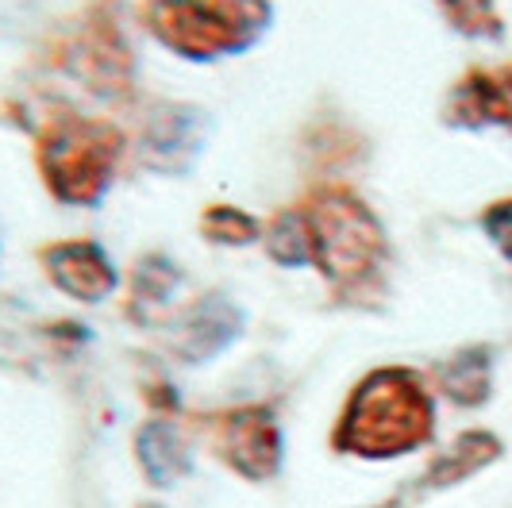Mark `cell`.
I'll list each match as a JSON object with an SVG mask.
<instances>
[{
    "mask_svg": "<svg viewBox=\"0 0 512 508\" xmlns=\"http://www.w3.org/2000/svg\"><path fill=\"white\" fill-rule=\"evenodd\" d=\"M124 154V135L104 120L54 116L39 131V170L58 201L97 204L112 185L116 162Z\"/></svg>",
    "mask_w": 512,
    "mask_h": 508,
    "instance_id": "3",
    "label": "cell"
},
{
    "mask_svg": "<svg viewBox=\"0 0 512 508\" xmlns=\"http://www.w3.org/2000/svg\"><path fill=\"white\" fill-rule=\"evenodd\" d=\"M43 258V270L47 278L81 305H101L104 297L116 293L120 285V274L116 266L108 262V254L89 243V239H77V243H54L39 254Z\"/></svg>",
    "mask_w": 512,
    "mask_h": 508,
    "instance_id": "5",
    "label": "cell"
},
{
    "mask_svg": "<svg viewBox=\"0 0 512 508\" xmlns=\"http://www.w3.org/2000/svg\"><path fill=\"white\" fill-rule=\"evenodd\" d=\"M486 231H489V239H493V243L512 258V201L493 204V208H489Z\"/></svg>",
    "mask_w": 512,
    "mask_h": 508,
    "instance_id": "15",
    "label": "cell"
},
{
    "mask_svg": "<svg viewBox=\"0 0 512 508\" xmlns=\"http://www.w3.org/2000/svg\"><path fill=\"white\" fill-rule=\"evenodd\" d=\"M239 331H243V312L228 297H201L197 305L181 312L178 328H174V355L197 366L235 343Z\"/></svg>",
    "mask_w": 512,
    "mask_h": 508,
    "instance_id": "8",
    "label": "cell"
},
{
    "mask_svg": "<svg viewBox=\"0 0 512 508\" xmlns=\"http://www.w3.org/2000/svg\"><path fill=\"white\" fill-rule=\"evenodd\" d=\"M208 239L216 243H228V247H243V243H255L258 239V220L247 216L243 208H231V204H216L208 208L205 220H201Z\"/></svg>",
    "mask_w": 512,
    "mask_h": 508,
    "instance_id": "13",
    "label": "cell"
},
{
    "mask_svg": "<svg viewBox=\"0 0 512 508\" xmlns=\"http://www.w3.org/2000/svg\"><path fill=\"white\" fill-rule=\"evenodd\" d=\"M74 58L81 77L89 81H108L112 89H124L128 85V47H124V35L112 24V12H108V0H101L93 12H89V27L81 31V39L74 43Z\"/></svg>",
    "mask_w": 512,
    "mask_h": 508,
    "instance_id": "9",
    "label": "cell"
},
{
    "mask_svg": "<svg viewBox=\"0 0 512 508\" xmlns=\"http://www.w3.org/2000/svg\"><path fill=\"white\" fill-rule=\"evenodd\" d=\"M139 20L181 58L212 62L243 54L270 24L266 0H143Z\"/></svg>",
    "mask_w": 512,
    "mask_h": 508,
    "instance_id": "1",
    "label": "cell"
},
{
    "mask_svg": "<svg viewBox=\"0 0 512 508\" xmlns=\"http://www.w3.org/2000/svg\"><path fill=\"white\" fill-rule=\"evenodd\" d=\"M443 8L455 16V24H459L462 31H474V35H489V31H497L493 0H443Z\"/></svg>",
    "mask_w": 512,
    "mask_h": 508,
    "instance_id": "14",
    "label": "cell"
},
{
    "mask_svg": "<svg viewBox=\"0 0 512 508\" xmlns=\"http://www.w3.org/2000/svg\"><path fill=\"white\" fill-rule=\"evenodd\" d=\"M139 462L143 470L151 474V482L158 485H174L189 470V451H185V439L178 435V428L170 424H151L139 435Z\"/></svg>",
    "mask_w": 512,
    "mask_h": 508,
    "instance_id": "10",
    "label": "cell"
},
{
    "mask_svg": "<svg viewBox=\"0 0 512 508\" xmlns=\"http://www.w3.org/2000/svg\"><path fill=\"white\" fill-rule=\"evenodd\" d=\"M270 254L282 262V266H305L312 262V239H308L305 212H285L278 216V224L270 228Z\"/></svg>",
    "mask_w": 512,
    "mask_h": 508,
    "instance_id": "12",
    "label": "cell"
},
{
    "mask_svg": "<svg viewBox=\"0 0 512 508\" xmlns=\"http://www.w3.org/2000/svg\"><path fill=\"white\" fill-rule=\"evenodd\" d=\"M305 212L312 239V266L328 281H359L378 270L382 258V228L374 212L347 189H320Z\"/></svg>",
    "mask_w": 512,
    "mask_h": 508,
    "instance_id": "4",
    "label": "cell"
},
{
    "mask_svg": "<svg viewBox=\"0 0 512 508\" xmlns=\"http://www.w3.org/2000/svg\"><path fill=\"white\" fill-rule=\"evenodd\" d=\"M432 424V405L409 370H378L362 381L343 412L339 447L389 458L416 447Z\"/></svg>",
    "mask_w": 512,
    "mask_h": 508,
    "instance_id": "2",
    "label": "cell"
},
{
    "mask_svg": "<svg viewBox=\"0 0 512 508\" xmlns=\"http://www.w3.org/2000/svg\"><path fill=\"white\" fill-rule=\"evenodd\" d=\"M181 274L166 262V258H143L135 270V285H131V312H139V305H166L178 289Z\"/></svg>",
    "mask_w": 512,
    "mask_h": 508,
    "instance_id": "11",
    "label": "cell"
},
{
    "mask_svg": "<svg viewBox=\"0 0 512 508\" xmlns=\"http://www.w3.org/2000/svg\"><path fill=\"white\" fill-rule=\"evenodd\" d=\"M220 455L247 478H270L282 462V435L278 420L266 408H243L220 420Z\"/></svg>",
    "mask_w": 512,
    "mask_h": 508,
    "instance_id": "6",
    "label": "cell"
},
{
    "mask_svg": "<svg viewBox=\"0 0 512 508\" xmlns=\"http://www.w3.org/2000/svg\"><path fill=\"white\" fill-rule=\"evenodd\" d=\"M208 120L185 104H158L143 131V162L162 174H185L201 154Z\"/></svg>",
    "mask_w": 512,
    "mask_h": 508,
    "instance_id": "7",
    "label": "cell"
}]
</instances>
